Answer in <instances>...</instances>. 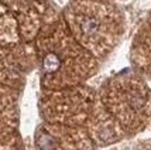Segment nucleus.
I'll return each instance as SVG.
<instances>
[{
	"label": "nucleus",
	"mask_w": 151,
	"mask_h": 150,
	"mask_svg": "<svg viewBox=\"0 0 151 150\" xmlns=\"http://www.w3.org/2000/svg\"><path fill=\"white\" fill-rule=\"evenodd\" d=\"M62 67V58L57 52H48L42 58V71L47 75H52Z\"/></svg>",
	"instance_id": "obj_2"
},
{
	"label": "nucleus",
	"mask_w": 151,
	"mask_h": 150,
	"mask_svg": "<svg viewBox=\"0 0 151 150\" xmlns=\"http://www.w3.org/2000/svg\"><path fill=\"white\" fill-rule=\"evenodd\" d=\"M78 28L82 37L91 40L96 37L102 30V21L93 14H82L78 19Z\"/></svg>",
	"instance_id": "obj_1"
}]
</instances>
